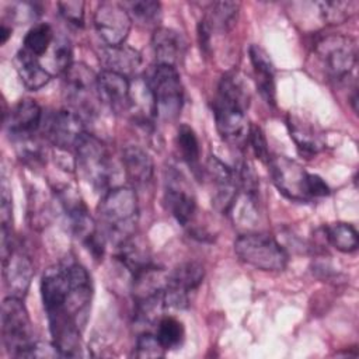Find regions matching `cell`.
Segmentation results:
<instances>
[{"label":"cell","instance_id":"obj_18","mask_svg":"<svg viewBox=\"0 0 359 359\" xmlns=\"http://www.w3.org/2000/svg\"><path fill=\"white\" fill-rule=\"evenodd\" d=\"M151 48L157 65L175 67L184 57L187 42L178 31L167 27H158L153 32Z\"/></svg>","mask_w":359,"mask_h":359},{"label":"cell","instance_id":"obj_16","mask_svg":"<svg viewBox=\"0 0 359 359\" xmlns=\"http://www.w3.org/2000/svg\"><path fill=\"white\" fill-rule=\"evenodd\" d=\"M43 112L34 100L18 101L4 116V125L8 135L15 140L32 137L41 129Z\"/></svg>","mask_w":359,"mask_h":359},{"label":"cell","instance_id":"obj_30","mask_svg":"<svg viewBox=\"0 0 359 359\" xmlns=\"http://www.w3.org/2000/svg\"><path fill=\"white\" fill-rule=\"evenodd\" d=\"M130 17L133 15L137 21L143 24H153L158 20L161 6L158 1L153 0H140V1H129L123 4Z\"/></svg>","mask_w":359,"mask_h":359},{"label":"cell","instance_id":"obj_29","mask_svg":"<svg viewBox=\"0 0 359 359\" xmlns=\"http://www.w3.org/2000/svg\"><path fill=\"white\" fill-rule=\"evenodd\" d=\"M156 337L165 351L175 349L184 339V327L181 321L171 316H164L157 321Z\"/></svg>","mask_w":359,"mask_h":359},{"label":"cell","instance_id":"obj_36","mask_svg":"<svg viewBox=\"0 0 359 359\" xmlns=\"http://www.w3.org/2000/svg\"><path fill=\"white\" fill-rule=\"evenodd\" d=\"M10 36H11V27H8L6 22H3L1 28H0V43L4 45Z\"/></svg>","mask_w":359,"mask_h":359},{"label":"cell","instance_id":"obj_22","mask_svg":"<svg viewBox=\"0 0 359 359\" xmlns=\"http://www.w3.org/2000/svg\"><path fill=\"white\" fill-rule=\"evenodd\" d=\"M287 128L290 137L302 154L314 156L325 147L324 135L313 123L290 115L287 118Z\"/></svg>","mask_w":359,"mask_h":359},{"label":"cell","instance_id":"obj_7","mask_svg":"<svg viewBox=\"0 0 359 359\" xmlns=\"http://www.w3.org/2000/svg\"><path fill=\"white\" fill-rule=\"evenodd\" d=\"M314 53L324 72L335 80L348 77L356 63L358 46L352 36L327 34L314 42Z\"/></svg>","mask_w":359,"mask_h":359},{"label":"cell","instance_id":"obj_19","mask_svg":"<svg viewBox=\"0 0 359 359\" xmlns=\"http://www.w3.org/2000/svg\"><path fill=\"white\" fill-rule=\"evenodd\" d=\"M122 164L128 180L136 187L142 188L151 182L154 174V164L151 156L140 146L130 144L122 151Z\"/></svg>","mask_w":359,"mask_h":359},{"label":"cell","instance_id":"obj_34","mask_svg":"<svg viewBox=\"0 0 359 359\" xmlns=\"http://www.w3.org/2000/svg\"><path fill=\"white\" fill-rule=\"evenodd\" d=\"M57 8L60 15L76 27L84 24V1H59Z\"/></svg>","mask_w":359,"mask_h":359},{"label":"cell","instance_id":"obj_3","mask_svg":"<svg viewBox=\"0 0 359 359\" xmlns=\"http://www.w3.org/2000/svg\"><path fill=\"white\" fill-rule=\"evenodd\" d=\"M234 251L244 264L259 271H283L289 259L285 248L265 233L238 236L234 241Z\"/></svg>","mask_w":359,"mask_h":359},{"label":"cell","instance_id":"obj_20","mask_svg":"<svg viewBox=\"0 0 359 359\" xmlns=\"http://www.w3.org/2000/svg\"><path fill=\"white\" fill-rule=\"evenodd\" d=\"M100 62L104 70L130 77L139 69L142 56L135 48L122 43L118 46H105L100 53Z\"/></svg>","mask_w":359,"mask_h":359},{"label":"cell","instance_id":"obj_33","mask_svg":"<svg viewBox=\"0 0 359 359\" xmlns=\"http://www.w3.org/2000/svg\"><path fill=\"white\" fill-rule=\"evenodd\" d=\"M247 137H248V142H250L257 158H259L264 163H268L271 154H269L268 143H266V139H265V135H264L262 129L257 125H250Z\"/></svg>","mask_w":359,"mask_h":359},{"label":"cell","instance_id":"obj_4","mask_svg":"<svg viewBox=\"0 0 359 359\" xmlns=\"http://www.w3.org/2000/svg\"><path fill=\"white\" fill-rule=\"evenodd\" d=\"M76 150V165L95 191H108L114 177V163L107 146L94 135L86 133Z\"/></svg>","mask_w":359,"mask_h":359},{"label":"cell","instance_id":"obj_23","mask_svg":"<svg viewBox=\"0 0 359 359\" xmlns=\"http://www.w3.org/2000/svg\"><path fill=\"white\" fill-rule=\"evenodd\" d=\"M14 66L21 83L28 90H39L50 80V73L41 65L39 57L31 55L22 48L15 53Z\"/></svg>","mask_w":359,"mask_h":359},{"label":"cell","instance_id":"obj_13","mask_svg":"<svg viewBox=\"0 0 359 359\" xmlns=\"http://www.w3.org/2000/svg\"><path fill=\"white\" fill-rule=\"evenodd\" d=\"M130 25L132 17L121 3L104 1L94 13V28L105 46L125 43Z\"/></svg>","mask_w":359,"mask_h":359},{"label":"cell","instance_id":"obj_10","mask_svg":"<svg viewBox=\"0 0 359 359\" xmlns=\"http://www.w3.org/2000/svg\"><path fill=\"white\" fill-rule=\"evenodd\" d=\"M45 137L59 150L76 149L81 137L87 133L84 119L70 108L57 109L42 119L41 125Z\"/></svg>","mask_w":359,"mask_h":359},{"label":"cell","instance_id":"obj_24","mask_svg":"<svg viewBox=\"0 0 359 359\" xmlns=\"http://www.w3.org/2000/svg\"><path fill=\"white\" fill-rule=\"evenodd\" d=\"M240 4L236 1H216L210 4L208 13L202 18L209 29L226 32L234 27L238 18Z\"/></svg>","mask_w":359,"mask_h":359},{"label":"cell","instance_id":"obj_21","mask_svg":"<svg viewBox=\"0 0 359 359\" xmlns=\"http://www.w3.org/2000/svg\"><path fill=\"white\" fill-rule=\"evenodd\" d=\"M250 60L254 69L257 88L261 97L271 105H275V69L268 53L258 45L248 49Z\"/></svg>","mask_w":359,"mask_h":359},{"label":"cell","instance_id":"obj_9","mask_svg":"<svg viewBox=\"0 0 359 359\" xmlns=\"http://www.w3.org/2000/svg\"><path fill=\"white\" fill-rule=\"evenodd\" d=\"M268 165L272 181L280 194L299 202L311 199L309 194L310 172H307L299 163L285 156H271Z\"/></svg>","mask_w":359,"mask_h":359},{"label":"cell","instance_id":"obj_11","mask_svg":"<svg viewBox=\"0 0 359 359\" xmlns=\"http://www.w3.org/2000/svg\"><path fill=\"white\" fill-rule=\"evenodd\" d=\"M164 202L181 226H188L192 222L196 210V199L189 182L175 167L165 170Z\"/></svg>","mask_w":359,"mask_h":359},{"label":"cell","instance_id":"obj_17","mask_svg":"<svg viewBox=\"0 0 359 359\" xmlns=\"http://www.w3.org/2000/svg\"><path fill=\"white\" fill-rule=\"evenodd\" d=\"M97 87L101 104L109 107L114 112L128 111L130 93L129 77L102 70L97 77Z\"/></svg>","mask_w":359,"mask_h":359},{"label":"cell","instance_id":"obj_2","mask_svg":"<svg viewBox=\"0 0 359 359\" xmlns=\"http://www.w3.org/2000/svg\"><path fill=\"white\" fill-rule=\"evenodd\" d=\"M98 217L104 237L109 238L116 247L132 238L139 219L135 189L129 187L108 189L98 205Z\"/></svg>","mask_w":359,"mask_h":359},{"label":"cell","instance_id":"obj_5","mask_svg":"<svg viewBox=\"0 0 359 359\" xmlns=\"http://www.w3.org/2000/svg\"><path fill=\"white\" fill-rule=\"evenodd\" d=\"M97 77L98 74H95L93 69L84 63H73L65 72V98L70 109L79 114L83 119L94 116L98 112V107L101 105Z\"/></svg>","mask_w":359,"mask_h":359},{"label":"cell","instance_id":"obj_31","mask_svg":"<svg viewBox=\"0 0 359 359\" xmlns=\"http://www.w3.org/2000/svg\"><path fill=\"white\" fill-rule=\"evenodd\" d=\"M164 355H165V349L160 344L156 334L143 332L137 337L135 356H137V358H161Z\"/></svg>","mask_w":359,"mask_h":359},{"label":"cell","instance_id":"obj_32","mask_svg":"<svg viewBox=\"0 0 359 359\" xmlns=\"http://www.w3.org/2000/svg\"><path fill=\"white\" fill-rule=\"evenodd\" d=\"M72 45L67 39L60 38L53 41V50H52V59L56 73H65L73 63H72Z\"/></svg>","mask_w":359,"mask_h":359},{"label":"cell","instance_id":"obj_27","mask_svg":"<svg viewBox=\"0 0 359 359\" xmlns=\"http://www.w3.org/2000/svg\"><path fill=\"white\" fill-rule=\"evenodd\" d=\"M320 15L324 22L337 25L349 20L359 8L356 0H334V1H320L317 3Z\"/></svg>","mask_w":359,"mask_h":359},{"label":"cell","instance_id":"obj_8","mask_svg":"<svg viewBox=\"0 0 359 359\" xmlns=\"http://www.w3.org/2000/svg\"><path fill=\"white\" fill-rule=\"evenodd\" d=\"M147 83L153 93L156 115L168 121L175 119L184 102V88L177 69L168 65H156Z\"/></svg>","mask_w":359,"mask_h":359},{"label":"cell","instance_id":"obj_1","mask_svg":"<svg viewBox=\"0 0 359 359\" xmlns=\"http://www.w3.org/2000/svg\"><path fill=\"white\" fill-rule=\"evenodd\" d=\"M248 105L250 91L244 81L236 73L223 76L213 101V116L216 129L224 140L240 143L247 137L250 125L245 112Z\"/></svg>","mask_w":359,"mask_h":359},{"label":"cell","instance_id":"obj_35","mask_svg":"<svg viewBox=\"0 0 359 359\" xmlns=\"http://www.w3.org/2000/svg\"><path fill=\"white\" fill-rule=\"evenodd\" d=\"M62 356L60 351L55 344L48 342H34V345L28 349L25 358H57Z\"/></svg>","mask_w":359,"mask_h":359},{"label":"cell","instance_id":"obj_25","mask_svg":"<svg viewBox=\"0 0 359 359\" xmlns=\"http://www.w3.org/2000/svg\"><path fill=\"white\" fill-rule=\"evenodd\" d=\"M325 238L328 243L341 252H353L358 248L359 237L358 231L352 224L348 223H332L325 229Z\"/></svg>","mask_w":359,"mask_h":359},{"label":"cell","instance_id":"obj_12","mask_svg":"<svg viewBox=\"0 0 359 359\" xmlns=\"http://www.w3.org/2000/svg\"><path fill=\"white\" fill-rule=\"evenodd\" d=\"M205 269L199 262L188 261L180 264L168 273L164 289V304L172 309H185L189 306V294L203 282Z\"/></svg>","mask_w":359,"mask_h":359},{"label":"cell","instance_id":"obj_6","mask_svg":"<svg viewBox=\"0 0 359 359\" xmlns=\"http://www.w3.org/2000/svg\"><path fill=\"white\" fill-rule=\"evenodd\" d=\"M1 337L7 352L15 358H25L34 345V332L22 299L7 296L1 303Z\"/></svg>","mask_w":359,"mask_h":359},{"label":"cell","instance_id":"obj_15","mask_svg":"<svg viewBox=\"0 0 359 359\" xmlns=\"http://www.w3.org/2000/svg\"><path fill=\"white\" fill-rule=\"evenodd\" d=\"M1 262L4 286L8 296L22 299L27 294L34 276V266L29 257L24 251L11 247L6 252H1Z\"/></svg>","mask_w":359,"mask_h":359},{"label":"cell","instance_id":"obj_28","mask_svg":"<svg viewBox=\"0 0 359 359\" xmlns=\"http://www.w3.org/2000/svg\"><path fill=\"white\" fill-rule=\"evenodd\" d=\"M177 147L180 151L181 158L189 165L196 167L199 163L201 149H199V140L195 133V130L188 125H180L177 130Z\"/></svg>","mask_w":359,"mask_h":359},{"label":"cell","instance_id":"obj_14","mask_svg":"<svg viewBox=\"0 0 359 359\" xmlns=\"http://www.w3.org/2000/svg\"><path fill=\"white\" fill-rule=\"evenodd\" d=\"M206 175L213 188V205L222 213H230L238 198L234 170L212 156L206 163Z\"/></svg>","mask_w":359,"mask_h":359},{"label":"cell","instance_id":"obj_26","mask_svg":"<svg viewBox=\"0 0 359 359\" xmlns=\"http://www.w3.org/2000/svg\"><path fill=\"white\" fill-rule=\"evenodd\" d=\"M53 41L55 34L50 25L46 22H39L31 27L25 34L22 41V49L36 57H41L49 50L50 45H53Z\"/></svg>","mask_w":359,"mask_h":359}]
</instances>
